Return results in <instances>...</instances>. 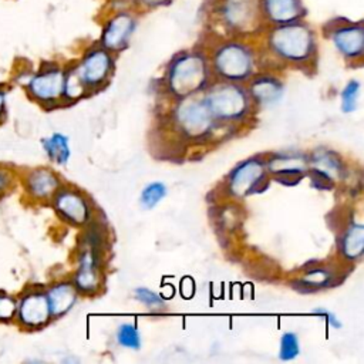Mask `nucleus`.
<instances>
[{
	"label": "nucleus",
	"instance_id": "f257e3e1",
	"mask_svg": "<svg viewBox=\"0 0 364 364\" xmlns=\"http://www.w3.org/2000/svg\"><path fill=\"white\" fill-rule=\"evenodd\" d=\"M266 41L273 54L290 63H304L316 53L314 31L303 20L270 26Z\"/></svg>",
	"mask_w": 364,
	"mask_h": 364
},
{
	"label": "nucleus",
	"instance_id": "f03ea898",
	"mask_svg": "<svg viewBox=\"0 0 364 364\" xmlns=\"http://www.w3.org/2000/svg\"><path fill=\"white\" fill-rule=\"evenodd\" d=\"M213 11L223 27L233 34H255L266 26L260 0H215Z\"/></svg>",
	"mask_w": 364,
	"mask_h": 364
},
{
	"label": "nucleus",
	"instance_id": "7ed1b4c3",
	"mask_svg": "<svg viewBox=\"0 0 364 364\" xmlns=\"http://www.w3.org/2000/svg\"><path fill=\"white\" fill-rule=\"evenodd\" d=\"M206 77V58L200 53H183L172 61L168 81L173 94L188 97L203 87Z\"/></svg>",
	"mask_w": 364,
	"mask_h": 364
},
{
	"label": "nucleus",
	"instance_id": "20e7f679",
	"mask_svg": "<svg viewBox=\"0 0 364 364\" xmlns=\"http://www.w3.org/2000/svg\"><path fill=\"white\" fill-rule=\"evenodd\" d=\"M213 67L228 80H243L252 73L253 53L245 43L228 40L216 47Z\"/></svg>",
	"mask_w": 364,
	"mask_h": 364
},
{
	"label": "nucleus",
	"instance_id": "39448f33",
	"mask_svg": "<svg viewBox=\"0 0 364 364\" xmlns=\"http://www.w3.org/2000/svg\"><path fill=\"white\" fill-rule=\"evenodd\" d=\"M324 31L340 54L347 58H358L364 53L363 21H351L346 17H336L327 23Z\"/></svg>",
	"mask_w": 364,
	"mask_h": 364
},
{
	"label": "nucleus",
	"instance_id": "423d86ee",
	"mask_svg": "<svg viewBox=\"0 0 364 364\" xmlns=\"http://www.w3.org/2000/svg\"><path fill=\"white\" fill-rule=\"evenodd\" d=\"M100 249L101 233L97 228H92L84 236L80 266L75 274V287L81 291H92L100 284Z\"/></svg>",
	"mask_w": 364,
	"mask_h": 364
},
{
	"label": "nucleus",
	"instance_id": "0eeeda50",
	"mask_svg": "<svg viewBox=\"0 0 364 364\" xmlns=\"http://www.w3.org/2000/svg\"><path fill=\"white\" fill-rule=\"evenodd\" d=\"M65 71L57 64H46L27 78L28 94L40 102H54L64 94Z\"/></svg>",
	"mask_w": 364,
	"mask_h": 364
},
{
	"label": "nucleus",
	"instance_id": "6e6552de",
	"mask_svg": "<svg viewBox=\"0 0 364 364\" xmlns=\"http://www.w3.org/2000/svg\"><path fill=\"white\" fill-rule=\"evenodd\" d=\"M212 115L219 118H237L247 108V100L240 87L235 84H222L213 88L205 102Z\"/></svg>",
	"mask_w": 364,
	"mask_h": 364
},
{
	"label": "nucleus",
	"instance_id": "1a4fd4ad",
	"mask_svg": "<svg viewBox=\"0 0 364 364\" xmlns=\"http://www.w3.org/2000/svg\"><path fill=\"white\" fill-rule=\"evenodd\" d=\"M136 28V17L131 9L117 10L107 18L101 33V46L108 51H119L127 47Z\"/></svg>",
	"mask_w": 364,
	"mask_h": 364
},
{
	"label": "nucleus",
	"instance_id": "9d476101",
	"mask_svg": "<svg viewBox=\"0 0 364 364\" xmlns=\"http://www.w3.org/2000/svg\"><path fill=\"white\" fill-rule=\"evenodd\" d=\"M16 317L20 324L27 328H37L44 326L51 318V311L47 294L40 290L27 291L17 301Z\"/></svg>",
	"mask_w": 364,
	"mask_h": 364
},
{
	"label": "nucleus",
	"instance_id": "9b49d317",
	"mask_svg": "<svg viewBox=\"0 0 364 364\" xmlns=\"http://www.w3.org/2000/svg\"><path fill=\"white\" fill-rule=\"evenodd\" d=\"M107 48L95 47L88 50L80 64L74 68L84 85L101 84L112 68V57Z\"/></svg>",
	"mask_w": 364,
	"mask_h": 364
},
{
	"label": "nucleus",
	"instance_id": "f8f14e48",
	"mask_svg": "<svg viewBox=\"0 0 364 364\" xmlns=\"http://www.w3.org/2000/svg\"><path fill=\"white\" fill-rule=\"evenodd\" d=\"M176 115L182 129L191 136L205 135L212 125V114L208 105L199 101H183Z\"/></svg>",
	"mask_w": 364,
	"mask_h": 364
},
{
	"label": "nucleus",
	"instance_id": "ddd939ff",
	"mask_svg": "<svg viewBox=\"0 0 364 364\" xmlns=\"http://www.w3.org/2000/svg\"><path fill=\"white\" fill-rule=\"evenodd\" d=\"M260 7L267 26L303 20L306 16L301 0H260Z\"/></svg>",
	"mask_w": 364,
	"mask_h": 364
},
{
	"label": "nucleus",
	"instance_id": "4468645a",
	"mask_svg": "<svg viewBox=\"0 0 364 364\" xmlns=\"http://www.w3.org/2000/svg\"><path fill=\"white\" fill-rule=\"evenodd\" d=\"M264 178V166L257 159H249L236 168L230 176L229 185L236 196H246L255 192Z\"/></svg>",
	"mask_w": 364,
	"mask_h": 364
},
{
	"label": "nucleus",
	"instance_id": "2eb2a0df",
	"mask_svg": "<svg viewBox=\"0 0 364 364\" xmlns=\"http://www.w3.org/2000/svg\"><path fill=\"white\" fill-rule=\"evenodd\" d=\"M55 210L68 222L75 225H82L87 222L90 209L84 198L73 191H60L54 198Z\"/></svg>",
	"mask_w": 364,
	"mask_h": 364
},
{
	"label": "nucleus",
	"instance_id": "dca6fc26",
	"mask_svg": "<svg viewBox=\"0 0 364 364\" xmlns=\"http://www.w3.org/2000/svg\"><path fill=\"white\" fill-rule=\"evenodd\" d=\"M341 175L340 159L327 151H317L311 159V181L331 186V182Z\"/></svg>",
	"mask_w": 364,
	"mask_h": 364
},
{
	"label": "nucleus",
	"instance_id": "f3484780",
	"mask_svg": "<svg viewBox=\"0 0 364 364\" xmlns=\"http://www.w3.org/2000/svg\"><path fill=\"white\" fill-rule=\"evenodd\" d=\"M60 181L54 172L50 169H34L27 175L26 179V188L27 192L37 198V199H46L53 196L58 189Z\"/></svg>",
	"mask_w": 364,
	"mask_h": 364
},
{
	"label": "nucleus",
	"instance_id": "a211bd4d",
	"mask_svg": "<svg viewBox=\"0 0 364 364\" xmlns=\"http://www.w3.org/2000/svg\"><path fill=\"white\" fill-rule=\"evenodd\" d=\"M47 300L51 311V317L65 314L77 300V290L70 283H58L48 289Z\"/></svg>",
	"mask_w": 364,
	"mask_h": 364
},
{
	"label": "nucleus",
	"instance_id": "6ab92c4d",
	"mask_svg": "<svg viewBox=\"0 0 364 364\" xmlns=\"http://www.w3.org/2000/svg\"><path fill=\"white\" fill-rule=\"evenodd\" d=\"M269 169L284 183L287 179L296 178V175H303L306 171V161L301 156H279L270 161Z\"/></svg>",
	"mask_w": 364,
	"mask_h": 364
},
{
	"label": "nucleus",
	"instance_id": "aec40b11",
	"mask_svg": "<svg viewBox=\"0 0 364 364\" xmlns=\"http://www.w3.org/2000/svg\"><path fill=\"white\" fill-rule=\"evenodd\" d=\"M252 95L262 104L274 102L280 98L283 87L280 81L273 77H259L250 85Z\"/></svg>",
	"mask_w": 364,
	"mask_h": 364
},
{
	"label": "nucleus",
	"instance_id": "412c9836",
	"mask_svg": "<svg viewBox=\"0 0 364 364\" xmlns=\"http://www.w3.org/2000/svg\"><path fill=\"white\" fill-rule=\"evenodd\" d=\"M43 149L50 158V161L64 165L68 158H70V145H68V138L60 132H54L50 136L44 138L41 141Z\"/></svg>",
	"mask_w": 364,
	"mask_h": 364
},
{
	"label": "nucleus",
	"instance_id": "4be33fe9",
	"mask_svg": "<svg viewBox=\"0 0 364 364\" xmlns=\"http://www.w3.org/2000/svg\"><path fill=\"white\" fill-rule=\"evenodd\" d=\"M364 228L363 225H351L343 237V253L348 259H355L363 253Z\"/></svg>",
	"mask_w": 364,
	"mask_h": 364
},
{
	"label": "nucleus",
	"instance_id": "5701e85b",
	"mask_svg": "<svg viewBox=\"0 0 364 364\" xmlns=\"http://www.w3.org/2000/svg\"><path fill=\"white\" fill-rule=\"evenodd\" d=\"M165 195H166L165 185L161 182H152L144 188V191L141 193V205L145 209H151L158 202H161Z\"/></svg>",
	"mask_w": 364,
	"mask_h": 364
},
{
	"label": "nucleus",
	"instance_id": "b1692460",
	"mask_svg": "<svg viewBox=\"0 0 364 364\" xmlns=\"http://www.w3.org/2000/svg\"><path fill=\"white\" fill-rule=\"evenodd\" d=\"M358 95H360V82L355 80L348 81L341 91V109L344 112L354 111L357 107Z\"/></svg>",
	"mask_w": 364,
	"mask_h": 364
},
{
	"label": "nucleus",
	"instance_id": "393cba45",
	"mask_svg": "<svg viewBox=\"0 0 364 364\" xmlns=\"http://www.w3.org/2000/svg\"><path fill=\"white\" fill-rule=\"evenodd\" d=\"M117 340L121 346L128 348H139L141 346L138 328L132 324H121L117 331Z\"/></svg>",
	"mask_w": 364,
	"mask_h": 364
},
{
	"label": "nucleus",
	"instance_id": "a878e982",
	"mask_svg": "<svg viewBox=\"0 0 364 364\" xmlns=\"http://www.w3.org/2000/svg\"><path fill=\"white\" fill-rule=\"evenodd\" d=\"M300 351V347H299V340H297V336L293 334V333H284L282 336V340H280V351H279V357L280 360H293Z\"/></svg>",
	"mask_w": 364,
	"mask_h": 364
},
{
	"label": "nucleus",
	"instance_id": "bb28decb",
	"mask_svg": "<svg viewBox=\"0 0 364 364\" xmlns=\"http://www.w3.org/2000/svg\"><path fill=\"white\" fill-rule=\"evenodd\" d=\"M17 311V300L4 293L0 291V321H10L16 317Z\"/></svg>",
	"mask_w": 364,
	"mask_h": 364
},
{
	"label": "nucleus",
	"instance_id": "cd10ccee",
	"mask_svg": "<svg viewBox=\"0 0 364 364\" xmlns=\"http://www.w3.org/2000/svg\"><path fill=\"white\" fill-rule=\"evenodd\" d=\"M135 296L136 299L144 303L145 306L151 307V309H159L164 306V300L159 294H156L155 291L149 290V289H145V287H139L136 289L135 291Z\"/></svg>",
	"mask_w": 364,
	"mask_h": 364
},
{
	"label": "nucleus",
	"instance_id": "c85d7f7f",
	"mask_svg": "<svg viewBox=\"0 0 364 364\" xmlns=\"http://www.w3.org/2000/svg\"><path fill=\"white\" fill-rule=\"evenodd\" d=\"M301 282L306 286H326L330 282V273L323 269H313L303 276Z\"/></svg>",
	"mask_w": 364,
	"mask_h": 364
},
{
	"label": "nucleus",
	"instance_id": "c756f323",
	"mask_svg": "<svg viewBox=\"0 0 364 364\" xmlns=\"http://www.w3.org/2000/svg\"><path fill=\"white\" fill-rule=\"evenodd\" d=\"M172 0H132V4L139 10H154L169 4Z\"/></svg>",
	"mask_w": 364,
	"mask_h": 364
},
{
	"label": "nucleus",
	"instance_id": "7c9ffc66",
	"mask_svg": "<svg viewBox=\"0 0 364 364\" xmlns=\"http://www.w3.org/2000/svg\"><path fill=\"white\" fill-rule=\"evenodd\" d=\"M313 314L320 316V317H326L327 323H328L331 327H336V328L341 327V323L337 320V317H336L333 313H330V311H327V310H324V309H314V310H313Z\"/></svg>",
	"mask_w": 364,
	"mask_h": 364
},
{
	"label": "nucleus",
	"instance_id": "2f4dec72",
	"mask_svg": "<svg viewBox=\"0 0 364 364\" xmlns=\"http://www.w3.org/2000/svg\"><path fill=\"white\" fill-rule=\"evenodd\" d=\"M11 185V173L7 169L0 168V193H4Z\"/></svg>",
	"mask_w": 364,
	"mask_h": 364
},
{
	"label": "nucleus",
	"instance_id": "473e14b6",
	"mask_svg": "<svg viewBox=\"0 0 364 364\" xmlns=\"http://www.w3.org/2000/svg\"><path fill=\"white\" fill-rule=\"evenodd\" d=\"M6 101H7V91L0 88V119L4 117L6 112Z\"/></svg>",
	"mask_w": 364,
	"mask_h": 364
}]
</instances>
